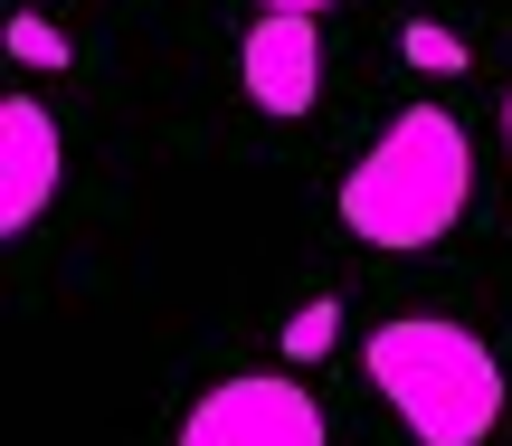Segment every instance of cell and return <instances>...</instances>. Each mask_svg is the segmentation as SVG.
<instances>
[{
  "label": "cell",
  "mask_w": 512,
  "mask_h": 446,
  "mask_svg": "<svg viewBox=\"0 0 512 446\" xmlns=\"http://www.w3.org/2000/svg\"><path fill=\"white\" fill-rule=\"evenodd\" d=\"M503 143H512V95H503Z\"/></svg>",
  "instance_id": "10"
},
{
  "label": "cell",
  "mask_w": 512,
  "mask_h": 446,
  "mask_svg": "<svg viewBox=\"0 0 512 446\" xmlns=\"http://www.w3.org/2000/svg\"><path fill=\"white\" fill-rule=\"evenodd\" d=\"M465 200H475V143H465V124L446 105H399L389 133L361 152V171L342 181V228L361 247L408 257V247H437L465 219Z\"/></svg>",
  "instance_id": "1"
},
{
  "label": "cell",
  "mask_w": 512,
  "mask_h": 446,
  "mask_svg": "<svg viewBox=\"0 0 512 446\" xmlns=\"http://www.w3.org/2000/svg\"><path fill=\"white\" fill-rule=\"evenodd\" d=\"M332 342H342V304H332V295H313L304 314L285 323V361H323Z\"/></svg>",
  "instance_id": "7"
},
{
  "label": "cell",
  "mask_w": 512,
  "mask_h": 446,
  "mask_svg": "<svg viewBox=\"0 0 512 446\" xmlns=\"http://www.w3.org/2000/svg\"><path fill=\"white\" fill-rule=\"evenodd\" d=\"M57 171H67L57 114L38 105V95H10V105H0V238H19V228L57 200Z\"/></svg>",
  "instance_id": "5"
},
{
  "label": "cell",
  "mask_w": 512,
  "mask_h": 446,
  "mask_svg": "<svg viewBox=\"0 0 512 446\" xmlns=\"http://www.w3.org/2000/svg\"><path fill=\"white\" fill-rule=\"evenodd\" d=\"M181 446H332L323 399L285 371H238L181 418Z\"/></svg>",
  "instance_id": "3"
},
{
  "label": "cell",
  "mask_w": 512,
  "mask_h": 446,
  "mask_svg": "<svg viewBox=\"0 0 512 446\" xmlns=\"http://www.w3.org/2000/svg\"><path fill=\"white\" fill-rule=\"evenodd\" d=\"M370 380L380 399L399 409V428L418 446H484L503 418V361L484 333L465 323H437V314H399L370 333Z\"/></svg>",
  "instance_id": "2"
},
{
  "label": "cell",
  "mask_w": 512,
  "mask_h": 446,
  "mask_svg": "<svg viewBox=\"0 0 512 446\" xmlns=\"http://www.w3.org/2000/svg\"><path fill=\"white\" fill-rule=\"evenodd\" d=\"M266 10H304V19H323V10H332V0H266Z\"/></svg>",
  "instance_id": "9"
},
{
  "label": "cell",
  "mask_w": 512,
  "mask_h": 446,
  "mask_svg": "<svg viewBox=\"0 0 512 446\" xmlns=\"http://www.w3.org/2000/svg\"><path fill=\"white\" fill-rule=\"evenodd\" d=\"M238 76H247V105L275 114V124H304L313 95H323V29L304 10H256L238 38Z\"/></svg>",
  "instance_id": "4"
},
{
  "label": "cell",
  "mask_w": 512,
  "mask_h": 446,
  "mask_svg": "<svg viewBox=\"0 0 512 446\" xmlns=\"http://www.w3.org/2000/svg\"><path fill=\"white\" fill-rule=\"evenodd\" d=\"M399 48H408V67H427V76H465V38L437 29V19H408Z\"/></svg>",
  "instance_id": "6"
},
{
  "label": "cell",
  "mask_w": 512,
  "mask_h": 446,
  "mask_svg": "<svg viewBox=\"0 0 512 446\" xmlns=\"http://www.w3.org/2000/svg\"><path fill=\"white\" fill-rule=\"evenodd\" d=\"M10 57L19 67H67V29H48L38 10H19L10 19Z\"/></svg>",
  "instance_id": "8"
}]
</instances>
